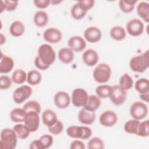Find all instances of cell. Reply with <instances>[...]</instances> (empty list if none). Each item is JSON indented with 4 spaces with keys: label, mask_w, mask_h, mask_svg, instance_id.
I'll use <instances>...</instances> for the list:
<instances>
[{
    "label": "cell",
    "mask_w": 149,
    "mask_h": 149,
    "mask_svg": "<svg viewBox=\"0 0 149 149\" xmlns=\"http://www.w3.org/2000/svg\"><path fill=\"white\" fill-rule=\"evenodd\" d=\"M41 119L43 123L47 127L54 125L58 120L56 113L51 109H45L42 113Z\"/></svg>",
    "instance_id": "cell-19"
},
{
    "label": "cell",
    "mask_w": 149,
    "mask_h": 149,
    "mask_svg": "<svg viewBox=\"0 0 149 149\" xmlns=\"http://www.w3.org/2000/svg\"><path fill=\"white\" fill-rule=\"evenodd\" d=\"M38 56L47 65H52L56 59V53L52 47L48 44H43L38 48Z\"/></svg>",
    "instance_id": "cell-5"
},
{
    "label": "cell",
    "mask_w": 149,
    "mask_h": 149,
    "mask_svg": "<svg viewBox=\"0 0 149 149\" xmlns=\"http://www.w3.org/2000/svg\"><path fill=\"white\" fill-rule=\"evenodd\" d=\"M119 86L125 91L131 89L134 84V81L132 77L128 73L123 74L119 81Z\"/></svg>",
    "instance_id": "cell-31"
},
{
    "label": "cell",
    "mask_w": 149,
    "mask_h": 149,
    "mask_svg": "<svg viewBox=\"0 0 149 149\" xmlns=\"http://www.w3.org/2000/svg\"><path fill=\"white\" fill-rule=\"evenodd\" d=\"M130 114L133 119L141 120L148 114V107L142 101L134 102L130 107Z\"/></svg>",
    "instance_id": "cell-6"
},
{
    "label": "cell",
    "mask_w": 149,
    "mask_h": 149,
    "mask_svg": "<svg viewBox=\"0 0 149 149\" xmlns=\"http://www.w3.org/2000/svg\"><path fill=\"white\" fill-rule=\"evenodd\" d=\"M139 122L140 120L134 119L128 120L125 123L123 126V129L125 132L129 134L136 135Z\"/></svg>",
    "instance_id": "cell-35"
},
{
    "label": "cell",
    "mask_w": 149,
    "mask_h": 149,
    "mask_svg": "<svg viewBox=\"0 0 149 149\" xmlns=\"http://www.w3.org/2000/svg\"><path fill=\"white\" fill-rule=\"evenodd\" d=\"M43 38L48 43L56 44L61 41L62 33L60 30L56 27H49L44 31Z\"/></svg>",
    "instance_id": "cell-12"
},
{
    "label": "cell",
    "mask_w": 149,
    "mask_h": 149,
    "mask_svg": "<svg viewBox=\"0 0 149 149\" xmlns=\"http://www.w3.org/2000/svg\"><path fill=\"white\" fill-rule=\"evenodd\" d=\"M58 56L61 62L70 63L74 59V52L69 47H63L59 50Z\"/></svg>",
    "instance_id": "cell-21"
},
{
    "label": "cell",
    "mask_w": 149,
    "mask_h": 149,
    "mask_svg": "<svg viewBox=\"0 0 149 149\" xmlns=\"http://www.w3.org/2000/svg\"><path fill=\"white\" fill-rule=\"evenodd\" d=\"M86 45L84 38L79 36H72L68 41V47L76 52L83 51L86 48Z\"/></svg>",
    "instance_id": "cell-16"
},
{
    "label": "cell",
    "mask_w": 149,
    "mask_h": 149,
    "mask_svg": "<svg viewBox=\"0 0 149 149\" xmlns=\"http://www.w3.org/2000/svg\"><path fill=\"white\" fill-rule=\"evenodd\" d=\"M82 60L83 62L88 66H93L98 63L99 55L97 52L93 49L85 50L82 55Z\"/></svg>",
    "instance_id": "cell-18"
},
{
    "label": "cell",
    "mask_w": 149,
    "mask_h": 149,
    "mask_svg": "<svg viewBox=\"0 0 149 149\" xmlns=\"http://www.w3.org/2000/svg\"><path fill=\"white\" fill-rule=\"evenodd\" d=\"M25 31L24 23L20 20H15L13 22L9 27V32L10 34L15 37L22 36Z\"/></svg>",
    "instance_id": "cell-24"
},
{
    "label": "cell",
    "mask_w": 149,
    "mask_h": 149,
    "mask_svg": "<svg viewBox=\"0 0 149 149\" xmlns=\"http://www.w3.org/2000/svg\"><path fill=\"white\" fill-rule=\"evenodd\" d=\"M66 133L73 139L87 140L91 136L92 130L88 126L72 125L67 128Z\"/></svg>",
    "instance_id": "cell-4"
},
{
    "label": "cell",
    "mask_w": 149,
    "mask_h": 149,
    "mask_svg": "<svg viewBox=\"0 0 149 149\" xmlns=\"http://www.w3.org/2000/svg\"><path fill=\"white\" fill-rule=\"evenodd\" d=\"M139 97L142 101L146 102H148L149 101V92L143 94H139Z\"/></svg>",
    "instance_id": "cell-49"
},
{
    "label": "cell",
    "mask_w": 149,
    "mask_h": 149,
    "mask_svg": "<svg viewBox=\"0 0 149 149\" xmlns=\"http://www.w3.org/2000/svg\"><path fill=\"white\" fill-rule=\"evenodd\" d=\"M39 139L42 143L45 149L49 148L54 143L53 137L51 135L48 134L42 135Z\"/></svg>",
    "instance_id": "cell-43"
},
{
    "label": "cell",
    "mask_w": 149,
    "mask_h": 149,
    "mask_svg": "<svg viewBox=\"0 0 149 149\" xmlns=\"http://www.w3.org/2000/svg\"><path fill=\"white\" fill-rule=\"evenodd\" d=\"M0 137L1 149H13L16 147L18 137L13 129H3L1 130Z\"/></svg>",
    "instance_id": "cell-2"
},
{
    "label": "cell",
    "mask_w": 149,
    "mask_h": 149,
    "mask_svg": "<svg viewBox=\"0 0 149 149\" xmlns=\"http://www.w3.org/2000/svg\"><path fill=\"white\" fill-rule=\"evenodd\" d=\"M136 10L138 15L146 23L149 22V3L146 1L140 2L137 6Z\"/></svg>",
    "instance_id": "cell-23"
},
{
    "label": "cell",
    "mask_w": 149,
    "mask_h": 149,
    "mask_svg": "<svg viewBox=\"0 0 149 149\" xmlns=\"http://www.w3.org/2000/svg\"><path fill=\"white\" fill-rule=\"evenodd\" d=\"M12 82L16 84H21L27 80V73L21 69H16L13 72L11 77Z\"/></svg>",
    "instance_id": "cell-32"
},
{
    "label": "cell",
    "mask_w": 149,
    "mask_h": 149,
    "mask_svg": "<svg viewBox=\"0 0 149 149\" xmlns=\"http://www.w3.org/2000/svg\"><path fill=\"white\" fill-rule=\"evenodd\" d=\"M136 135L142 137H147L149 135V120H144L139 122Z\"/></svg>",
    "instance_id": "cell-37"
},
{
    "label": "cell",
    "mask_w": 149,
    "mask_h": 149,
    "mask_svg": "<svg viewBox=\"0 0 149 149\" xmlns=\"http://www.w3.org/2000/svg\"><path fill=\"white\" fill-rule=\"evenodd\" d=\"M55 106L59 109H65L69 107L71 102V97L67 92L59 91L56 92L54 97Z\"/></svg>",
    "instance_id": "cell-14"
},
{
    "label": "cell",
    "mask_w": 149,
    "mask_h": 149,
    "mask_svg": "<svg viewBox=\"0 0 149 149\" xmlns=\"http://www.w3.org/2000/svg\"><path fill=\"white\" fill-rule=\"evenodd\" d=\"M12 79L8 76L1 75L0 76V88L2 90H6L9 88L12 85Z\"/></svg>",
    "instance_id": "cell-42"
},
{
    "label": "cell",
    "mask_w": 149,
    "mask_h": 149,
    "mask_svg": "<svg viewBox=\"0 0 149 149\" xmlns=\"http://www.w3.org/2000/svg\"><path fill=\"white\" fill-rule=\"evenodd\" d=\"M13 59L7 55H2L1 54V61H0V73H8L14 67Z\"/></svg>",
    "instance_id": "cell-20"
},
{
    "label": "cell",
    "mask_w": 149,
    "mask_h": 149,
    "mask_svg": "<svg viewBox=\"0 0 149 149\" xmlns=\"http://www.w3.org/2000/svg\"><path fill=\"white\" fill-rule=\"evenodd\" d=\"M5 42H6L5 36H3L2 33H1V34H0V45H2L3 44L5 43Z\"/></svg>",
    "instance_id": "cell-50"
},
{
    "label": "cell",
    "mask_w": 149,
    "mask_h": 149,
    "mask_svg": "<svg viewBox=\"0 0 149 149\" xmlns=\"http://www.w3.org/2000/svg\"><path fill=\"white\" fill-rule=\"evenodd\" d=\"M34 65H35V66L37 69H38L40 70H45L49 67V66L45 64L40 58V57L38 55L34 59Z\"/></svg>",
    "instance_id": "cell-45"
},
{
    "label": "cell",
    "mask_w": 149,
    "mask_h": 149,
    "mask_svg": "<svg viewBox=\"0 0 149 149\" xmlns=\"http://www.w3.org/2000/svg\"><path fill=\"white\" fill-rule=\"evenodd\" d=\"M86 148L84 143L80 140H74L70 144L71 149H84Z\"/></svg>",
    "instance_id": "cell-47"
},
{
    "label": "cell",
    "mask_w": 149,
    "mask_h": 149,
    "mask_svg": "<svg viewBox=\"0 0 149 149\" xmlns=\"http://www.w3.org/2000/svg\"><path fill=\"white\" fill-rule=\"evenodd\" d=\"M112 74L111 68L109 65L105 63H100L94 68L93 72L94 80L100 84L108 82Z\"/></svg>",
    "instance_id": "cell-3"
},
{
    "label": "cell",
    "mask_w": 149,
    "mask_h": 149,
    "mask_svg": "<svg viewBox=\"0 0 149 149\" xmlns=\"http://www.w3.org/2000/svg\"><path fill=\"white\" fill-rule=\"evenodd\" d=\"M144 26L143 22L137 18H133L126 24V33L133 37H138L144 31Z\"/></svg>",
    "instance_id": "cell-8"
},
{
    "label": "cell",
    "mask_w": 149,
    "mask_h": 149,
    "mask_svg": "<svg viewBox=\"0 0 149 149\" xmlns=\"http://www.w3.org/2000/svg\"><path fill=\"white\" fill-rule=\"evenodd\" d=\"M42 80L41 73L35 69L30 70L27 73V82L31 86H36L40 84Z\"/></svg>",
    "instance_id": "cell-28"
},
{
    "label": "cell",
    "mask_w": 149,
    "mask_h": 149,
    "mask_svg": "<svg viewBox=\"0 0 149 149\" xmlns=\"http://www.w3.org/2000/svg\"><path fill=\"white\" fill-rule=\"evenodd\" d=\"M99 121L102 126L111 127L117 123L118 115L112 110H106L100 115Z\"/></svg>",
    "instance_id": "cell-11"
},
{
    "label": "cell",
    "mask_w": 149,
    "mask_h": 149,
    "mask_svg": "<svg viewBox=\"0 0 149 149\" xmlns=\"http://www.w3.org/2000/svg\"><path fill=\"white\" fill-rule=\"evenodd\" d=\"M87 148L88 149H103L105 148V144L101 138L94 137L88 141Z\"/></svg>",
    "instance_id": "cell-40"
},
{
    "label": "cell",
    "mask_w": 149,
    "mask_h": 149,
    "mask_svg": "<svg viewBox=\"0 0 149 149\" xmlns=\"http://www.w3.org/2000/svg\"><path fill=\"white\" fill-rule=\"evenodd\" d=\"M27 112L23 108H15L10 112L9 116L11 120L15 123L24 122Z\"/></svg>",
    "instance_id": "cell-27"
},
{
    "label": "cell",
    "mask_w": 149,
    "mask_h": 149,
    "mask_svg": "<svg viewBox=\"0 0 149 149\" xmlns=\"http://www.w3.org/2000/svg\"><path fill=\"white\" fill-rule=\"evenodd\" d=\"M88 95L87 92L82 88H76L72 93L71 102L76 107H83L85 105Z\"/></svg>",
    "instance_id": "cell-10"
},
{
    "label": "cell",
    "mask_w": 149,
    "mask_h": 149,
    "mask_svg": "<svg viewBox=\"0 0 149 149\" xmlns=\"http://www.w3.org/2000/svg\"><path fill=\"white\" fill-rule=\"evenodd\" d=\"M23 108L26 112H35L40 114L41 112V105L40 103L36 100H30L26 102Z\"/></svg>",
    "instance_id": "cell-38"
},
{
    "label": "cell",
    "mask_w": 149,
    "mask_h": 149,
    "mask_svg": "<svg viewBox=\"0 0 149 149\" xmlns=\"http://www.w3.org/2000/svg\"><path fill=\"white\" fill-rule=\"evenodd\" d=\"M137 2V0H120L119 1V6L123 12L126 13H130L134 10Z\"/></svg>",
    "instance_id": "cell-34"
},
{
    "label": "cell",
    "mask_w": 149,
    "mask_h": 149,
    "mask_svg": "<svg viewBox=\"0 0 149 149\" xmlns=\"http://www.w3.org/2000/svg\"><path fill=\"white\" fill-rule=\"evenodd\" d=\"M48 129L50 132V133H51L52 134L58 135L63 132V123L61 120H58L57 122L54 125L48 127Z\"/></svg>",
    "instance_id": "cell-41"
},
{
    "label": "cell",
    "mask_w": 149,
    "mask_h": 149,
    "mask_svg": "<svg viewBox=\"0 0 149 149\" xmlns=\"http://www.w3.org/2000/svg\"><path fill=\"white\" fill-rule=\"evenodd\" d=\"M135 90L139 94L149 92V81L146 78H140L134 84Z\"/></svg>",
    "instance_id": "cell-33"
},
{
    "label": "cell",
    "mask_w": 149,
    "mask_h": 149,
    "mask_svg": "<svg viewBox=\"0 0 149 149\" xmlns=\"http://www.w3.org/2000/svg\"><path fill=\"white\" fill-rule=\"evenodd\" d=\"M109 35L112 39L115 41H120L123 40L126 37L125 29L120 26H115L109 31Z\"/></svg>",
    "instance_id": "cell-25"
},
{
    "label": "cell",
    "mask_w": 149,
    "mask_h": 149,
    "mask_svg": "<svg viewBox=\"0 0 149 149\" xmlns=\"http://www.w3.org/2000/svg\"><path fill=\"white\" fill-rule=\"evenodd\" d=\"M102 38L101 30L95 26H90L84 31V38L90 43L98 42Z\"/></svg>",
    "instance_id": "cell-15"
},
{
    "label": "cell",
    "mask_w": 149,
    "mask_h": 149,
    "mask_svg": "<svg viewBox=\"0 0 149 149\" xmlns=\"http://www.w3.org/2000/svg\"><path fill=\"white\" fill-rule=\"evenodd\" d=\"M33 3L36 7L38 9H45L47 8L51 3L50 0H34Z\"/></svg>",
    "instance_id": "cell-46"
},
{
    "label": "cell",
    "mask_w": 149,
    "mask_h": 149,
    "mask_svg": "<svg viewBox=\"0 0 149 149\" xmlns=\"http://www.w3.org/2000/svg\"><path fill=\"white\" fill-rule=\"evenodd\" d=\"M49 20L48 13L42 10L37 11L33 17V21L34 24L40 27L45 26Z\"/></svg>",
    "instance_id": "cell-26"
},
{
    "label": "cell",
    "mask_w": 149,
    "mask_h": 149,
    "mask_svg": "<svg viewBox=\"0 0 149 149\" xmlns=\"http://www.w3.org/2000/svg\"><path fill=\"white\" fill-rule=\"evenodd\" d=\"M80 6L86 11L88 12L94 5L95 1L94 0H80L77 2Z\"/></svg>",
    "instance_id": "cell-44"
},
{
    "label": "cell",
    "mask_w": 149,
    "mask_h": 149,
    "mask_svg": "<svg viewBox=\"0 0 149 149\" xmlns=\"http://www.w3.org/2000/svg\"><path fill=\"white\" fill-rule=\"evenodd\" d=\"M127 97L126 91L122 88L119 85H114L111 87L109 99L112 104L115 105H122Z\"/></svg>",
    "instance_id": "cell-9"
},
{
    "label": "cell",
    "mask_w": 149,
    "mask_h": 149,
    "mask_svg": "<svg viewBox=\"0 0 149 149\" xmlns=\"http://www.w3.org/2000/svg\"><path fill=\"white\" fill-rule=\"evenodd\" d=\"M29 148L30 149H45L42 143L40 140V139H36L32 141L30 144Z\"/></svg>",
    "instance_id": "cell-48"
},
{
    "label": "cell",
    "mask_w": 149,
    "mask_h": 149,
    "mask_svg": "<svg viewBox=\"0 0 149 149\" xmlns=\"http://www.w3.org/2000/svg\"><path fill=\"white\" fill-rule=\"evenodd\" d=\"M101 104V101L100 97H98L97 95H88L83 108L88 111L95 112L100 108Z\"/></svg>",
    "instance_id": "cell-22"
},
{
    "label": "cell",
    "mask_w": 149,
    "mask_h": 149,
    "mask_svg": "<svg viewBox=\"0 0 149 149\" xmlns=\"http://www.w3.org/2000/svg\"><path fill=\"white\" fill-rule=\"evenodd\" d=\"M32 93L33 90L30 86H22L14 90L12 94L13 100L17 104H22L31 95Z\"/></svg>",
    "instance_id": "cell-7"
},
{
    "label": "cell",
    "mask_w": 149,
    "mask_h": 149,
    "mask_svg": "<svg viewBox=\"0 0 149 149\" xmlns=\"http://www.w3.org/2000/svg\"><path fill=\"white\" fill-rule=\"evenodd\" d=\"M13 129L15 132L18 139L22 140L27 139L31 133L25 124L17 123L13 126Z\"/></svg>",
    "instance_id": "cell-29"
},
{
    "label": "cell",
    "mask_w": 149,
    "mask_h": 149,
    "mask_svg": "<svg viewBox=\"0 0 149 149\" xmlns=\"http://www.w3.org/2000/svg\"><path fill=\"white\" fill-rule=\"evenodd\" d=\"M18 6L17 1H12V0H5L1 1V13H2L3 10H7L9 12H12L15 10Z\"/></svg>",
    "instance_id": "cell-39"
},
{
    "label": "cell",
    "mask_w": 149,
    "mask_h": 149,
    "mask_svg": "<svg viewBox=\"0 0 149 149\" xmlns=\"http://www.w3.org/2000/svg\"><path fill=\"white\" fill-rule=\"evenodd\" d=\"M24 124L29 128L31 133L36 132L40 126L39 113L35 112H27Z\"/></svg>",
    "instance_id": "cell-13"
},
{
    "label": "cell",
    "mask_w": 149,
    "mask_h": 149,
    "mask_svg": "<svg viewBox=\"0 0 149 149\" xmlns=\"http://www.w3.org/2000/svg\"><path fill=\"white\" fill-rule=\"evenodd\" d=\"M130 69L137 73L145 72L149 67V51L146 50L141 54L133 56L129 61Z\"/></svg>",
    "instance_id": "cell-1"
},
{
    "label": "cell",
    "mask_w": 149,
    "mask_h": 149,
    "mask_svg": "<svg viewBox=\"0 0 149 149\" xmlns=\"http://www.w3.org/2000/svg\"><path fill=\"white\" fill-rule=\"evenodd\" d=\"M77 117L79 121L81 123L86 125H90L94 122L96 115L95 112L88 111L83 107L79 111Z\"/></svg>",
    "instance_id": "cell-17"
},
{
    "label": "cell",
    "mask_w": 149,
    "mask_h": 149,
    "mask_svg": "<svg viewBox=\"0 0 149 149\" xmlns=\"http://www.w3.org/2000/svg\"><path fill=\"white\" fill-rule=\"evenodd\" d=\"M61 2H62V1H59V0H51V3L53 5H58Z\"/></svg>",
    "instance_id": "cell-51"
},
{
    "label": "cell",
    "mask_w": 149,
    "mask_h": 149,
    "mask_svg": "<svg viewBox=\"0 0 149 149\" xmlns=\"http://www.w3.org/2000/svg\"><path fill=\"white\" fill-rule=\"evenodd\" d=\"M87 12L77 2L73 5L70 9L71 16L75 20H81L86 15Z\"/></svg>",
    "instance_id": "cell-30"
},
{
    "label": "cell",
    "mask_w": 149,
    "mask_h": 149,
    "mask_svg": "<svg viewBox=\"0 0 149 149\" xmlns=\"http://www.w3.org/2000/svg\"><path fill=\"white\" fill-rule=\"evenodd\" d=\"M111 86L108 84H101L95 88L96 95L100 98H109L111 92Z\"/></svg>",
    "instance_id": "cell-36"
}]
</instances>
